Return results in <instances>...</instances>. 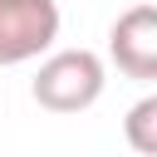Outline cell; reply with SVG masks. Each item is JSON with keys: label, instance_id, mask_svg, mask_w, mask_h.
<instances>
[{"label": "cell", "instance_id": "obj_1", "mask_svg": "<svg viewBox=\"0 0 157 157\" xmlns=\"http://www.w3.org/2000/svg\"><path fill=\"white\" fill-rule=\"evenodd\" d=\"M29 93L49 113H83L103 98V59L93 49H59L39 64Z\"/></svg>", "mask_w": 157, "mask_h": 157}, {"label": "cell", "instance_id": "obj_2", "mask_svg": "<svg viewBox=\"0 0 157 157\" xmlns=\"http://www.w3.org/2000/svg\"><path fill=\"white\" fill-rule=\"evenodd\" d=\"M54 39H59L54 0H0V69L39 59Z\"/></svg>", "mask_w": 157, "mask_h": 157}, {"label": "cell", "instance_id": "obj_3", "mask_svg": "<svg viewBox=\"0 0 157 157\" xmlns=\"http://www.w3.org/2000/svg\"><path fill=\"white\" fill-rule=\"evenodd\" d=\"M108 54L128 78L152 83L157 78V5L123 10L113 20V29H108Z\"/></svg>", "mask_w": 157, "mask_h": 157}, {"label": "cell", "instance_id": "obj_4", "mask_svg": "<svg viewBox=\"0 0 157 157\" xmlns=\"http://www.w3.org/2000/svg\"><path fill=\"white\" fill-rule=\"evenodd\" d=\"M123 137H128V147H132L137 157H152V152H157V93H147V98H137V103L128 108Z\"/></svg>", "mask_w": 157, "mask_h": 157}]
</instances>
